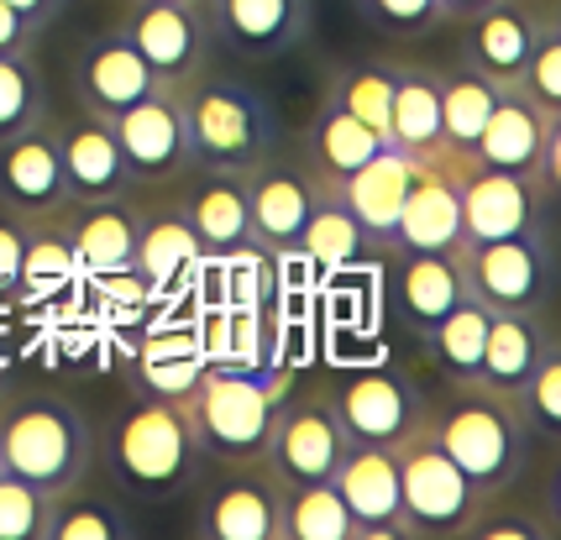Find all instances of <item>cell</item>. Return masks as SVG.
<instances>
[{
	"label": "cell",
	"instance_id": "1",
	"mask_svg": "<svg viewBox=\"0 0 561 540\" xmlns=\"http://www.w3.org/2000/svg\"><path fill=\"white\" fill-rule=\"evenodd\" d=\"M425 436L462 467L483 493H504L530 462V425L510 393H493L483 383H446L440 399H431Z\"/></svg>",
	"mask_w": 561,
	"mask_h": 540
},
{
	"label": "cell",
	"instance_id": "2",
	"mask_svg": "<svg viewBox=\"0 0 561 540\" xmlns=\"http://www.w3.org/2000/svg\"><path fill=\"white\" fill-rule=\"evenodd\" d=\"M284 389H289V372H263L247 363H205L195 393L184 399L199 457L220 467L263 462L273 410H278Z\"/></svg>",
	"mask_w": 561,
	"mask_h": 540
},
{
	"label": "cell",
	"instance_id": "3",
	"mask_svg": "<svg viewBox=\"0 0 561 540\" xmlns=\"http://www.w3.org/2000/svg\"><path fill=\"white\" fill-rule=\"evenodd\" d=\"M95 462V430L79 404L58 393H5L0 399V472L43 493H69Z\"/></svg>",
	"mask_w": 561,
	"mask_h": 540
},
{
	"label": "cell",
	"instance_id": "4",
	"mask_svg": "<svg viewBox=\"0 0 561 540\" xmlns=\"http://www.w3.org/2000/svg\"><path fill=\"white\" fill-rule=\"evenodd\" d=\"M184 137H190V169L247 173L278 152V116L252 84L199 69L179 90Z\"/></svg>",
	"mask_w": 561,
	"mask_h": 540
},
{
	"label": "cell",
	"instance_id": "5",
	"mask_svg": "<svg viewBox=\"0 0 561 540\" xmlns=\"http://www.w3.org/2000/svg\"><path fill=\"white\" fill-rule=\"evenodd\" d=\"M105 451H111V472L142 498H173V493L195 489L199 467H205L184 404H163V399L131 404L111 425Z\"/></svg>",
	"mask_w": 561,
	"mask_h": 540
},
{
	"label": "cell",
	"instance_id": "6",
	"mask_svg": "<svg viewBox=\"0 0 561 540\" xmlns=\"http://www.w3.org/2000/svg\"><path fill=\"white\" fill-rule=\"evenodd\" d=\"M457 273L467 295L493 315H546L551 284H557L546 226L525 237H499V242H462Z\"/></svg>",
	"mask_w": 561,
	"mask_h": 540
},
{
	"label": "cell",
	"instance_id": "7",
	"mask_svg": "<svg viewBox=\"0 0 561 540\" xmlns=\"http://www.w3.org/2000/svg\"><path fill=\"white\" fill-rule=\"evenodd\" d=\"M393 467H399V504H404V530H410V540L462 536L467 519L478 515L483 498H489L425 430L393 451Z\"/></svg>",
	"mask_w": 561,
	"mask_h": 540
},
{
	"label": "cell",
	"instance_id": "8",
	"mask_svg": "<svg viewBox=\"0 0 561 540\" xmlns=\"http://www.w3.org/2000/svg\"><path fill=\"white\" fill-rule=\"evenodd\" d=\"M346 451H352V441L336 420L331 389L278 393L268 451H263V462L278 483H331V472L342 467Z\"/></svg>",
	"mask_w": 561,
	"mask_h": 540
},
{
	"label": "cell",
	"instance_id": "9",
	"mask_svg": "<svg viewBox=\"0 0 561 540\" xmlns=\"http://www.w3.org/2000/svg\"><path fill=\"white\" fill-rule=\"evenodd\" d=\"M336 420H342L352 446H378V451H399V446L425 430L431 415V393L420 389L404 368H363L342 378L331 389Z\"/></svg>",
	"mask_w": 561,
	"mask_h": 540
},
{
	"label": "cell",
	"instance_id": "10",
	"mask_svg": "<svg viewBox=\"0 0 561 540\" xmlns=\"http://www.w3.org/2000/svg\"><path fill=\"white\" fill-rule=\"evenodd\" d=\"M131 53L158 79V90H184L199 69H210V26L195 0H126L116 22Z\"/></svg>",
	"mask_w": 561,
	"mask_h": 540
},
{
	"label": "cell",
	"instance_id": "11",
	"mask_svg": "<svg viewBox=\"0 0 561 540\" xmlns=\"http://www.w3.org/2000/svg\"><path fill=\"white\" fill-rule=\"evenodd\" d=\"M472 163L499 173H519L530 179L546 199H557V179H561V116H540L536 105L525 100L519 84H504L493 100V116L478 137Z\"/></svg>",
	"mask_w": 561,
	"mask_h": 540
},
{
	"label": "cell",
	"instance_id": "12",
	"mask_svg": "<svg viewBox=\"0 0 561 540\" xmlns=\"http://www.w3.org/2000/svg\"><path fill=\"white\" fill-rule=\"evenodd\" d=\"M457 184V205H462V242H499V237H525L546 226V205L530 179L519 173L483 169L472 158H440Z\"/></svg>",
	"mask_w": 561,
	"mask_h": 540
},
{
	"label": "cell",
	"instance_id": "13",
	"mask_svg": "<svg viewBox=\"0 0 561 540\" xmlns=\"http://www.w3.org/2000/svg\"><path fill=\"white\" fill-rule=\"evenodd\" d=\"M195 5L210 26V43H220L247 64L289 58L316 26L310 0H195Z\"/></svg>",
	"mask_w": 561,
	"mask_h": 540
},
{
	"label": "cell",
	"instance_id": "14",
	"mask_svg": "<svg viewBox=\"0 0 561 540\" xmlns=\"http://www.w3.org/2000/svg\"><path fill=\"white\" fill-rule=\"evenodd\" d=\"M247 189V231L257 252H299L310 205H316V173L305 169V158L273 152L263 163L242 173Z\"/></svg>",
	"mask_w": 561,
	"mask_h": 540
},
{
	"label": "cell",
	"instance_id": "15",
	"mask_svg": "<svg viewBox=\"0 0 561 540\" xmlns=\"http://www.w3.org/2000/svg\"><path fill=\"white\" fill-rule=\"evenodd\" d=\"M122 163L131 184H169L190 169V137H184V111H179V90H152L137 105H126L111 122Z\"/></svg>",
	"mask_w": 561,
	"mask_h": 540
},
{
	"label": "cell",
	"instance_id": "16",
	"mask_svg": "<svg viewBox=\"0 0 561 540\" xmlns=\"http://www.w3.org/2000/svg\"><path fill=\"white\" fill-rule=\"evenodd\" d=\"M69 90L79 100V111H90L100 122H116L126 105H137L142 95L158 90V79L147 74V64L131 53V43L111 26V32H95V37L79 43L69 69Z\"/></svg>",
	"mask_w": 561,
	"mask_h": 540
},
{
	"label": "cell",
	"instance_id": "17",
	"mask_svg": "<svg viewBox=\"0 0 561 540\" xmlns=\"http://www.w3.org/2000/svg\"><path fill=\"white\" fill-rule=\"evenodd\" d=\"M278 493L284 483L268 462L226 467L216 489L199 498V536L205 540H278Z\"/></svg>",
	"mask_w": 561,
	"mask_h": 540
},
{
	"label": "cell",
	"instance_id": "18",
	"mask_svg": "<svg viewBox=\"0 0 561 540\" xmlns=\"http://www.w3.org/2000/svg\"><path fill=\"white\" fill-rule=\"evenodd\" d=\"M0 205L16 210V216L69 210V184H64L58 137H53L48 116L0 142Z\"/></svg>",
	"mask_w": 561,
	"mask_h": 540
},
{
	"label": "cell",
	"instance_id": "19",
	"mask_svg": "<svg viewBox=\"0 0 561 540\" xmlns=\"http://www.w3.org/2000/svg\"><path fill=\"white\" fill-rule=\"evenodd\" d=\"M331 483H336L346 515L357 525V540H410V530H404V504H399V467H393V451L352 446L342 457V467L331 472Z\"/></svg>",
	"mask_w": 561,
	"mask_h": 540
},
{
	"label": "cell",
	"instance_id": "20",
	"mask_svg": "<svg viewBox=\"0 0 561 540\" xmlns=\"http://www.w3.org/2000/svg\"><path fill=\"white\" fill-rule=\"evenodd\" d=\"M551 0H493L478 16H467V37H462V64L478 74L514 84L525 58L540 37V16H546Z\"/></svg>",
	"mask_w": 561,
	"mask_h": 540
},
{
	"label": "cell",
	"instance_id": "21",
	"mask_svg": "<svg viewBox=\"0 0 561 540\" xmlns=\"http://www.w3.org/2000/svg\"><path fill=\"white\" fill-rule=\"evenodd\" d=\"M389 299L393 315L404 320V331H415L420 342L436 331L467 299L462 273H457V252H389Z\"/></svg>",
	"mask_w": 561,
	"mask_h": 540
},
{
	"label": "cell",
	"instance_id": "22",
	"mask_svg": "<svg viewBox=\"0 0 561 540\" xmlns=\"http://www.w3.org/2000/svg\"><path fill=\"white\" fill-rule=\"evenodd\" d=\"M393 246L399 252H446V257L462 246V205H457V184H451L446 163H415L410 169Z\"/></svg>",
	"mask_w": 561,
	"mask_h": 540
},
{
	"label": "cell",
	"instance_id": "23",
	"mask_svg": "<svg viewBox=\"0 0 561 540\" xmlns=\"http://www.w3.org/2000/svg\"><path fill=\"white\" fill-rule=\"evenodd\" d=\"M53 137H58V163H64L69 205L111 199V195H126V189H131V173H126V163H122V148H116L111 122L79 111L73 122L53 126Z\"/></svg>",
	"mask_w": 561,
	"mask_h": 540
},
{
	"label": "cell",
	"instance_id": "24",
	"mask_svg": "<svg viewBox=\"0 0 561 540\" xmlns=\"http://www.w3.org/2000/svg\"><path fill=\"white\" fill-rule=\"evenodd\" d=\"M179 205H184V221L195 231L199 252H210V257H237V252L252 246L242 173L195 169V179H190V189L179 195Z\"/></svg>",
	"mask_w": 561,
	"mask_h": 540
},
{
	"label": "cell",
	"instance_id": "25",
	"mask_svg": "<svg viewBox=\"0 0 561 540\" xmlns=\"http://www.w3.org/2000/svg\"><path fill=\"white\" fill-rule=\"evenodd\" d=\"M389 148L415 158V163H440V69L436 64H393V100H389Z\"/></svg>",
	"mask_w": 561,
	"mask_h": 540
},
{
	"label": "cell",
	"instance_id": "26",
	"mask_svg": "<svg viewBox=\"0 0 561 540\" xmlns=\"http://www.w3.org/2000/svg\"><path fill=\"white\" fill-rule=\"evenodd\" d=\"M137 221L142 210L126 195L111 199H84L64 210V231H69L73 257L95 273H122L131 268V252H137Z\"/></svg>",
	"mask_w": 561,
	"mask_h": 540
},
{
	"label": "cell",
	"instance_id": "27",
	"mask_svg": "<svg viewBox=\"0 0 561 540\" xmlns=\"http://www.w3.org/2000/svg\"><path fill=\"white\" fill-rule=\"evenodd\" d=\"M305 169L325 179V184H346L357 169H367L378 152L389 148V137L383 131H373L367 122H357L352 111L342 105H331V100H320L316 122L305 126Z\"/></svg>",
	"mask_w": 561,
	"mask_h": 540
},
{
	"label": "cell",
	"instance_id": "28",
	"mask_svg": "<svg viewBox=\"0 0 561 540\" xmlns=\"http://www.w3.org/2000/svg\"><path fill=\"white\" fill-rule=\"evenodd\" d=\"M410 169H415V158L383 148L367 169H357L346 184H336L346 210L363 226L367 246H378V252L393 246V226H399V205H404V189H410Z\"/></svg>",
	"mask_w": 561,
	"mask_h": 540
},
{
	"label": "cell",
	"instance_id": "29",
	"mask_svg": "<svg viewBox=\"0 0 561 540\" xmlns=\"http://www.w3.org/2000/svg\"><path fill=\"white\" fill-rule=\"evenodd\" d=\"M557 346V336L546 331V315H493L489 320V342H483V363L478 378L493 393H519V383L536 372V363Z\"/></svg>",
	"mask_w": 561,
	"mask_h": 540
},
{
	"label": "cell",
	"instance_id": "30",
	"mask_svg": "<svg viewBox=\"0 0 561 540\" xmlns=\"http://www.w3.org/2000/svg\"><path fill=\"white\" fill-rule=\"evenodd\" d=\"M499 79L478 74V69H440V142H446V158H472L478 152V137L493 116V100H499Z\"/></svg>",
	"mask_w": 561,
	"mask_h": 540
},
{
	"label": "cell",
	"instance_id": "31",
	"mask_svg": "<svg viewBox=\"0 0 561 540\" xmlns=\"http://www.w3.org/2000/svg\"><path fill=\"white\" fill-rule=\"evenodd\" d=\"M199 372H205V352H199L195 336H152L131 357V389L142 393V399L184 404L195 393Z\"/></svg>",
	"mask_w": 561,
	"mask_h": 540
},
{
	"label": "cell",
	"instance_id": "32",
	"mask_svg": "<svg viewBox=\"0 0 561 540\" xmlns=\"http://www.w3.org/2000/svg\"><path fill=\"white\" fill-rule=\"evenodd\" d=\"M195 252H199L195 231H190V221H184V205L173 199V205H158V210H147L142 221H137L131 273H137L142 284H152V289H163Z\"/></svg>",
	"mask_w": 561,
	"mask_h": 540
},
{
	"label": "cell",
	"instance_id": "33",
	"mask_svg": "<svg viewBox=\"0 0 561 540\" xmlns=\"http://www.w3.org/2000/svg\"><path fill=\"white\" fill-rule=\"evenodd\" d=\"M363 252L367 237L357 216L346 210L342 189L316 179V205H310V221H305V237H299V257H310L320 268H342V263H357Z\"/></svg>",
	"mask_w": 561,
	"mask_h": 540
},
{
	"label": "cell",
	"instance_id": "34",
	"mask_svg": "<svg viewBox=\"0 0 561 540\" xmlns=\"http://www.w3.org/2000/svg\"><path fill=\"white\" fill-rule=\"evenodd\" d=\"M278 540H357L336 483H284L278 493Z\"/></svg>",
	"mask_w": 561,
	"mask_h": 540
},
{
	"label": "cell",
	"instance_id": "35",
	"mask_svg": "<svg viewBox=\"0 0 561 540\" xmlns=\"http://www.w3.org/2000/svg\"><path fill=\"white\" fill-rule=\"evenodd\" d=\"M325 100L352 111L357 122H367L373 131L389 137V100H393V64L383 58H352V64H336L325 74Z\"/></svg>",
	"mask_w": 561,
	"mask_h": 540
},
{
	"label": "cell",
	"instance_id": "36",
	"mask_svg": "<svg viewBox=\"0 0 561 540\" xmlns=\"http://www.w3.org/2000/svg\"><path fill=\"white\" fill-rule=\"evenodd\" d=\"M489 320H493V310H483L478 299L467 295L462 305H457V310H451V315L425 336L431 357H436V368L446 372V383H472V378H478L483 342H489Z\"/></svg>",
	"mask_w": 561,
	"mask_h": 540
},
{
	"label": "cell",
	"instance_id": "37",
	"mask_svg": "<svg viewBox=\"0 0 561 540\" xmlns=\"http://www.w3.org/2000/svg\"><path fill=\"white\" fill-rule=\"evenodd\" d=\"M48 116V79L32 53H0V142Z\"/></svg>",
	"mask_w": 561,
	"mask_h": 540
},
{
	"label": "cell",
	"instance_id": "38",
	"mask_svg": "<svg viewBox=\"0 0 561 540\" xmlns=\"http://www.w3.org/2000/svg\"><path fill=\"white\" fill-rule=\"evenodd\" d=\"M131 519L111 504V498H90V493H58L48 515V540H126Z\"/></svg>",
	"mask_w": 561,
	"mask_h": 540
},
{
	"label": "cell",
	"instance_id": "39",
	"mask_svg": "<svg viewBox=\"0 0 561 540\" xmlns=\"http://www.w3.org/2000/svg\"><path fill=\"white\" fill-rule=\"evenodd\" d=\"M73 246H69V231H64V210L53 216H26V246H22V273L16 284H64L73 273Z\"/></svg>",
	"mask_w": 561,
	"mask_h": 540
},
{
	"label": "cell",
	"instance_id": "40",
	"mask_svg": "<svg viewBox=\"0 0 561 540\" xmlns=\"http://www.w3.org/2000/svg\"><path fill=\"white\" fill-rule=\"evenodd\" d=\"M514 84L525 90V100L536 105L540 116H561V16L551 5H546V16H540V37Z\"/></svg>",
	"mask_w": 561,
	"mask_h": 540
},
{
	"label": "cell",
	"instance_id": "41",
	"mask_svg": "<svg viewBox=\"0 0 561 540\" xmlns=\"http://www.w3.org/2000/svg\"><path fill=\"white\" fill-rule=\"evenodd\" d=\"M514 404H519V415H525L536 441H561V346H551L540 357L536 372L519 383Z\"/></svg>",
	"mask_w": 561,
	"mask_h": 540
},
{
	"label": "cell",
	"instance_id": "42",
	"mask_svg": "<svg viewBox=\"0 0 561 540\" xmlns=\"http://www.w3.org/2000/svg\"><path fill=\"white\" fill-rule=\"evenodd\" d=\"M53 493L0 472V540H48Z\"/></svg>",
	"mask_w": 561,
	"mask_h": 540
},
{
	"label": "cell",
	"instance_id": "43",
	"mask_svg": "<svg viewBox=\"0 0 561 540\" xmlns=\"http://www.w3.org/2000/svg\"><path fill=\"white\" fill-rule=\"evenodd\" d=\"M357 11L393 37H425L440 26V0H357Z\"/></svg>",
	"mask_w": 561,
	"mask_h": 540
},
{
	"label": "cell",
	"instance_id": "44",
	"mask_svg": "<svg viewBox=\"0 0 561 540\" xmlns=\"http://www.w3.org/2000/svg\"><path fill=\"white\" fill-rule=\"evenodd\" d=\"M462 536H472V540H546L551 536V525H546V519H530L525 509H504V515H493L489 498H483V509L467 519Z\"/></svg>",
	"mask_w": 561,
	"mask_h": 540
},
{
	"label": "cell",
	"instance_id": "45",
	"mask_svg": "<svg viewBox=\"0 0 561 540\" xmlns=\"http://www.w3.org/2000/svg\"><path fill=\"white\" fill-rule=\"evenodd\" d=\"M22 246H26V216L0 205V284H16L22 273Z\"/></svg>",
	"mask_w": 561,
	"mask_h": 540
},
{
	"label": "cell",
	"instance_id": "46",
	"mask_svg": "<svg viewBox=\"0 0 561 540\" xmlns=\"http://www.w3.org/2000/svg\"><path fill=\"white\" fill-rule=\"evenodd\" d=\"M37 37H43V32L26 22L22 11H11V5L0 0V53H32L37 48Z\"/></svg>",
	"mask_w": 561,
	"mask_h": 540
},
{
	"label": "cell",
	"instance_id": "47",
	"mask_svg": "<svg viewBox=\"0 0 561 540\" xmlns=\"http://www.w3.org/2000/svg\"><path fill=\"white\" fill-rule=\"evenodd\" d=\"M5 5H11V11H22L37 32H48V26L64 16V5H69V0H5Z\"/></svg>",
	"mask_w": 561,
	"mask_h": 540
},
{
	"label": "cell",
	"instance_id": "48",
	"mask_svg": "<svg viewBox=\"0 0 561 540\" xmlns=\"http://www.w3.org/2000/svg\"><path fill=\"white\" fill-rule=\"evenodd\" d=\"M483 5H493V0H440V22H467V16H478Z\"/></svg>",
	"mask_w": 561,
	"mask_h": 540
},
{
	"label": "cell",
	"instance_id": "49",
	"mask_svg": "<svg viewBox=\"0 0 561 540\" xmlns=\"http://www.w3.org/2000/svg\"><path fill=\"white\" fill-rule=\"evenodd\" d=\"M11 393V372H5V363H0V399Z\"/></svg>",
	"mask_w": 561,
	"mask_h": 540
}]
</instances>
